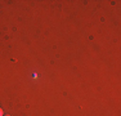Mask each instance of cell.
<instances>
[{"instance_id": "6da1fadb", "label": "cell", "mask_w": 121, "mask_h": 116, "mask_svg": "<svg viewBox=\"0 0 121 116\" xmlns=\"http://www.w3.org/2000/svg\"><path fill=\"white\" fill-rule=\"evenodd\" d=\"M0 116H4V112H3L1 108H0Z\"/></svg>"}, {"instance_id": "7a4b0ae2", "label": "cell", "mask_w": 121, "mask_h": 116, "mask_svg": "<svg viewBox=\"0 0 121 116\" xmlns=\"http://www.w3.org/2000/svg\"><path fill=\"white\" fill-rule=\"evenodd\" d=\"M4 116H10V115H4Z\"/></svg>"}]
</instances>
